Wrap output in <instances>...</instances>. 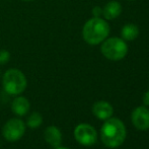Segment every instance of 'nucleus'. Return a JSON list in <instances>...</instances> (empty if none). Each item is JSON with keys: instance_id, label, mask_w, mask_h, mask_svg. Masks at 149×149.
I'll return each instance as SVG.
<instances>
[{"instance_id": "nucleus-3", "label": "nucleus", "mask_w": 149, "mask_h": 149, "mask_svg": "<svg viewBox=\"0 0 149 149\" xmlns=\"http://www.w3.org/2000/svg\"><path fill=\"white\" fill-rule=\"evenodd\" d=\"M3 88L10 95H18L26 90L28 81L24 73L18 69H9L5 72L2 79Z\"/></svg>"}, {"instance_id": "nucleus-8", "label": "nucleus", "mask_w": 149, "mask_h": 149, "mask_svg": "<svg viewBox=\"0 0 149 149\" xmlns=\"http://www.w3.org/2000/svg\"><path fill=\"white\" fill-rule=\"evenodd\" d=\"M44 139L50 146H52L53 148H57L61 145V142H62V133L59 128L56 126H49L44 131Z\"/></svg>"}, {"instance_id": "nucleus-6", "label": "nucleus", "mask_w": 149, "mask_h": 149, "mask_svg": "<svg viewBox=\"0 0 149 149\" xmlns=\"http://www.w3.org/2000/svg\"><path fill=\"white\" fill-rule=\"evenodd\" d=\"M74 137L79 144L83 146H91L96 142V131L89 124H79L74 129Z\"/></svg>"}, {"instance_id": "nucleus-5", "label": "nucleus", "mask_w": 149, "mask_h": 149, "mask_svg": "<svg viewBox=\"0 0 149 149\" xmlns=\"http://www.w3.org/2000/svg\"><path fill=\"white\" fill-rule=\"evenodd\" d=\"M26 128V123L22 119L12 118L4 124L2 128V135L6 141L16 142L24 135Z\"/></svg>"}, {"instance_id": "nucleus-15", "label": "nucleus", "mask_w": 149, "mask_h": 149, "mask_svg": "<svg viewBox=\"0 0 149 149\" xmlns=\"http://www.w3.org/2000/svg\"><path fill=\"white\" fill-rule=\"evenodd\" d=\"M92 13H93L94 17H100V14H102V10L100 7H94L92 10Z\"/></svg>"}, {"instance_id": "nucleus-18", "label": "nucleus", "mask_w": 149, "mask_h": 149, "mask_svg": "<svg viewBox=\"0 0 149 149\" xmlns=\"http://www.w3.org/2000/svg\"><path fill=\"white\" fill-rule=\"evenodd\" d=\"M24 1H33V0H24Z\"/></svg>"}, {"instance_id": "nucleus-16", "label": "nucleus", "mask_w": 149, "mask_h": 149, "mask_svg": "<svg viewBox=\"0 0 149 149\" xmlns=\"http://www.w3.org/2000/svg\"><path fill=\"white\" fill-rule=\"evenodd\" d=\"M143 102H144V104H145L146 106H149V90H148L147 92H146L145 94H144Z\"/></svg>"}, {"instance_id": "nucleus-11", "label": "nucleus", "mask_w": 149, "mask_h": 149, "mask_svg": "<svg viewBox=\"0 0 149 149\" xmlns=\"http://www.w3.org/2000/svg\"><path fill=\"white\" fill-rule=\"evenodd\" d=\"M122 12V6L119 2L117 1H111L104 6L102 9V14L107 19H115L116 17L121 14Z\"/></svg>"}, {"instance_id": "nucleus-10", "label": "nucleus", "mask_w": 149, "mask_h": 149, "mask_svg": "<svg viewBox=\"0 0 149 149\" xmlns=\"http://www.w3.org/2000/svg\"><path fill=\"white\" fill-rule=\"evenodd\" d=\"M92 113L96 118L100 120H108L113 115V107L107 102H97L92 107Z\"/></svg>"}, {"instance_id": "nucleus-9", "label": "nucleus", "mask_w": 149, "mask_h": 149, "mask_svg": "<svg viewBox=\"0 0 149 149\" xmlns=\"http://www.w3.org/2000/svg\"><path fill=\"white\" fill-rule=\"evenodd\" d=\"M31 109L30 100L24 96H16L11 102V111L18 117H24Z\"/></svg>"}, {"instance_id": "nucleus-2", "label": "nucleus", "mask_w": 149, "mask_h": 149, "mask_svg": "<svg viewBox=\"0 0 149 149\" xmlns=\"http://www.w3.org/2000/svg\"><path fill=\"white\" fill-rule=\"evenodd\" d=\"M110 26L106 20L93 17L85 22L82 30L84 41L89 45H98L108 38Z\"/></svg>"}, {"instance_id": "nucleus-13", "label": "nucleus", "mask_w": 149, "mask_h": 149, "mask_svg": "<svg viewBox=\"0 0 149 149\" xmlns=\"http://www.w3.org/2000/svg\"><path fill=\"white\" fill-rule=\"evenodd\" d=\"M43 124V116L40 113L33 112L26 120V126L31 129H38Z\"/></svg>"}, {"instance_id": "nucleus-4", "label": "nucleus", "mask_w": 149, "mask_h": 149, "mask_svg": "<svg viewBox=\"0 0 149 149\" xmlns=\"http://www.w3.org/2000/svg\"><path fill=\"white\" fill-rule=\"evenodd\" d=\"M100 51L107 59L119 61L127 55L128 46L124 40L119 38H110L104 41Z\"/></svg>"}, {"instance_id": "nucleus-14", "label": "nucleus", "mask_w": 149, "mask_h": 149, "mask_svg": "<svg viewBox=\"0 0 149 149\" xmlns=\"http://www.w3.org/2000/svg\"><path fill=\"white\" fill-rule=\"evenodd\" d=\"M10 53L6 50H0V65H4L9 61Z\"/></svg>"}, {"instance_id": "nucleus-17", "label": "nucleus", "mask_w": 149, "mask_h": 149, "mask_svg": "<svg viewBox=\"0 0 149 149\" xmlns=\"http://www.w3.org/2000/svg\"><path fill=\"white\" fill-rule=\"evenodd\" d=\"M55 149H69V148H67V147H61V146H59V147H57V148H55Z\"/></svg>"}, {"instance_id": "nucleus-1", "label": "nucleus", "mask_w": 149, "mask_h": 149, "mask_svg": "<svg viewBox=\"0 0 149 149\" xmlns=\"http://www.w3.org/2000/svg\"><path fill=\"white\" fill-rule=\"evenodd\" d=\"M125 125L119 119H108L100 130V137L107 147L116 148L124 143L126 139Z\"/></svg>"}, {"instance_id": "nucleus-7", "label": "nucleus", "mask_w": 149, "mask_h": 149, "mask_svg": "<svg viewBox=\"0 0 149 149\" xmlns=\"http://www.w3.org/2000/svg\"><path fill=\"white\" fill-rule=\"evenodd\" d=\"M132 123L138 130L149 129V110L145 107H138L132 113Z\"/></svg>"}, {"instance_id": "nucleus-12", "label": "nucleus", "mask_w": 149, "mask_h": 149, "mask_svg": "<svg viewBox=\"0 0 149 149\" xmlns=\"http://www.w3.org/2000/svg\"><path fill=\"white\" fill-rule=\"evenodd\" d=\"M139 35V30L137 26L133 24H127L122 29V37L124 41H133Z\"/></svg>"}]
</instances>
